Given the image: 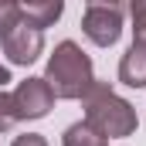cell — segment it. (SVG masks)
Returning a JSON list of instances; mask_svg holds the SVG:
<instances>
[{
    "label": "cell",
    "instance_id": "cell-1",
    "mask_svg": "<svg viewBox=\"0 0 146 146\" xmlns=\"http://www.w3.org/2000/svg\"><path fill=\"white\" fill-rule=\"evenodd\" d=\"M85 126L102 136V139H122V136H133L136 133V109L119 99L106 82H95L88 92H85Z\"/></svg>",
    "mask_w": 146,
    "mask_h": 146
},
{
    "label": "cell",
    "instance_id": "cell-2",
    "mask_svg": "<svg viewBox=\"0 0 146 146\" xmlns=\"http://www.w3.org/2000/svg\"><path fill=\"white\" fill-rule=\"evenodd\" d=\"M44 82H48V88H51L54 99H85V92L95 85L92 58L75 41H61L54 48V54L48 58Z\"/></svg>",
    "mask_w": 146,
    "mask_h": 146
},
{
    "label": "cell",
    "instance_id": "cell-3",
    "mask_svg": "<svg viewBox=\"0 0 146 146\" xmlns=\"http://www.w3.org/2000/svg\"><path fill=\"white\" fill-rule=\"evenodd\" d=\"M82 31L92 44L112 48L122 34V7L119 3H88L82 17Z\"/></svg>",
    "mask_w": 146,
    "mask_h": 146
},
{
    "label": "cell",
    "instance_id": "cell-4",
    "mask_svg": "<svg viewBox=\"0 0 146 146\" xmlns=\"http://www.w3.org/2000/svg\"><path fill=\"white\" fill-rule=\"evenodd\" d=\"M0 48H3V54H7L14 65H31V61H37V54H41V48H44V34L34 31V27H27V24L21 21L17 27H10L7 34L0 37Z\"/></svg>",
    "mask_w": 146,
    "mask_h": 146
},
{
    "label": "cell",
    "instance_id": "cell-5",
    "mask_svg": "<svg viewBox=\"0 0 146 146\" xmlns=\"http://www.w3.org/2000/svg\"><path fill=\"white\" fill-rule=\"evenodd\" d=\"M14 106H17V115H21V119H41V115L51 112L54 95H51V88H48L44 78H27V82L17 85Z\"/></svg>",
    "mask_w": 146,
    "mask_h": 146
},
{
    "label": "cell",
    "instance_id": "cell-6",
    "mask_svg": "<svg viewBox=\"0 0 146 146\" xmlns=\"http://www.w3.org/2000/svg\"><path fill=\"white\" fill-rule=\"evenodd\" d=\"M21 7V21L27 24V27H34V31H44V27H51L58 17H61V0H31V3H17Z\"/></svg>",
    "mask_w": 146,
    "mask_h": 146
},
{
    "label": "cell",
    "instance_id": "cell-7",
    "mask_svg": "<svg viewBox=\"0 0 146 146\" xmlns=\"http://www.w3.org/2000/svg\"><path fill=\"white\" fill-rule=\"evenodd\" d=\"M119 82L129 88H146V44H133L119 61Z\"/></svg>",
    "mask_w": 146,
    "mask_h": 146
},
{
    "label": "cell",
    "instance_id": "cell-8",
    "mask_svg": "<svg viewBox=\"0 0 146 146\" xmlns=\"http://www.w3.org/2000/svg\"><path fill=\"white\" fill-rule=\"evenodd\" d=\"M61 146H106L102 136H95L85 122H75L65 129V136H61Z\"/></svg>",
    "mask_w": 146,
    "mask_h": 146
},
{
    "label": "cell",
    "instance_id": "cell-9",
    "mask_svg": "<svg viewBox=\"0 0 146 146\" xmlns=\"http://www.w3.org/2000/svg\"><path fill=\"white\" fill-rule=\"evenodd\" d=\"M17 122H21V115H17V106H14V92H0V133L14 129Z\"/></svg>",
    "mask_w": 146,
    "mask_h": 146
},
{
    "label": "cell",
    "instance_id": "cell-10",
    "mask_svg": "<svg viewBox=\"0 0 146 146\" xmlns=\"http://www.w3.org/2000/svg\"><path fill=\"white\" fill-rule=\"evenodd\" d=\"M17 24H21V7L14 0H0V37L10 27H17Z\"/></svg>",
    "mask_w": 146,
    "mask_h": 146
},
{
    "label": "cell",
    "instance_id": "cell-11",
    "mask_svg": "<svg viewBox=\"0 0 146 146\" xmlns=\"http://www.w3.org/2000/svg\"><path fill=\"white\" fill-rule=\"evenodd\" d=\"M133 44H146V0L133 3Z\"/></svg>",
    "mask_w": 146,
    "mask_h": 146
},
{
    "label": "cell",
    "instance_id": "cell-12",
    "mask_svg": "<svg viewBox=\"0 0 146 146\" xmlns=\"http://www.w3.org/2000/svg\"><path fill=\"white\" fill-rule=\"evenodd\" d=\"M14 146H48L44 143V136H37V133H24V136H17Z\"/></svg>",
    "mask_w": 146,
    "mask_h": 146
},
{
    "label": "cell",
    "instance_id": "cell-13",
    "mask_svg": "<svg viewBox=\"0 0 146 146\" xmlns=\"http://www.w3.org/2000/svg\"><path fill=\"white\" fill-rule=\"evenodd\" d=\"M3 82H10V72H7V68L0 65V85H3Z\"/></svg>",
    "mask_w": 146,
    "mask_h": 146
}]
</instances>
